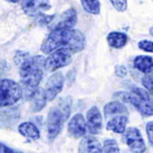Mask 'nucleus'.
Returning <instances> with one entry per match:
<instances>
[{
    "label": "nucleus",
    "instance_id": "1",
    "mask_svg": "<svg viewBox=\"0 0 153 153\" xmlns=\"http://www.w3.org/2000/svg\"><path fill=\"white\" fill-rule=\"evenodd\" d=\"M14 62L19 69L20 80L27 93V98L38 87L45 69V59L42 55L31 56L26 51H17Z\"/></svg>",
    "mask_w": 153,
    "mask_h": 153
},
{
    "label": "nucleus",
    "instance_id": "2",
    "mask_svg": "<svg viewBox=\"0 0 153 153\" xmlns=\"http://www.w3.org/2000/svg\"><path fill=\"white\" fill-rule=\"evenodd\" d=\"M86 45L85 36L81 31L75 29L54 30L44 38L41 45V50L45 54H50L57 49H63L71 54L81 51Z\"/></svg>",
    "mask_w": 153,
    "mask_h": 153
},
{
    "label": "nucleus",
    "instance_id": "3",
    "mask_svg": "<svg viewBox=\"0 0 153 153\" xmlns=\"http://www.w3.org/2000/svg\"><path fill=\"white\" fill-rule=\"evenodd\" d=\"M104 116L106 121V129L114 133L122 134L128 123V110L121 102H110L104 105Z\"/></svg>",
    "mask_w": 153,
    "mask_h": 153
},
{
    "label": "nucleus",
    "instance_id": "4",
    "mask_svg": "<svg viewBox=\"0 0 153 153\" xmlns=\"http://www.w3.org/2000/svg\"><path fill=\"white\" fill-rule=\"evenodd\" d=\"M124 98L142 115L152 116L153 115V96L143 88L134 87L130 92L124 93Z\"/></svg>",
    "mask_w": 153,
    "mask_h": 153
},
{
    "label": "nucleus",
    "instance_id": "5",
    "mask_svg": "<svg viewBox=\"0 0 153 153\" xmlns=\"http://www.w3.org/2000/svg\"><path fill=\"white\" fill-rule=\"evenodd\" d=\"M23 90L18 82L11 79H2L0 82V106H11L20 100Z\"/></svg>",
    "mask_w": 153,
    "mask_h": 153
},
{
    "label": "nucleus",
    "instance_id": "6",
    "mask_svg": "<svg viewBox=\"0 0 153 153\" xmlns=\"http://www.w3.org/2000/svg\"><path fill=\"white\" fill-rule=\"evenodd\" d=\"M69 116L66 114V111L60 106H53L47 116V136L49 141H53L61 131L63 122L68 118Z\"/></svg>",
    "mask_w": 153,
    "mask_h": 153
},
{
    "label": "nucleus",
    "instance_id": "7",
    "mask_svg": "<svg viewBox=\"0 0 153 153\" xmlns=\"http://www.w3.org/2000/svg\"><path fill=\"white\" fill-rule=\"evenodd\" d=\"M72 61V54L63 49H57L48 55L45 59V69L48 72H55L67 65H69Z\"/></svg>",
    "mask_w": 153,
    "mask_h": 153
},
{
    "label": "nucleus",
    "instance_id": "8",
    "mask_svg": "<svg viewBox=\"0 0 153 153\" xmlns=\"http://www.w3.org/2000/svg\"><path fill=\"white\" fill-rule=\"evenodd\" d=\"M75 23H76V11L74 8H69L62 12L60 16L54 17V19L48 25V29L49 31L73 29Z\"/></svg>",
    "mask_w": 153,
    "mask_h": 153
},
{
    "label": "nucleus",
    "instance_id": "9",
    "mask_svg": "<svg viewBox=\"0 0 153 153\" xmlns=\"http://www.w3.org/2000/svg\"><path fill=\"white\" fill-rule=\"evenodd\" d=\"M123 142L127 143L131 153H143L146 151V145L141 136V133L137 128H128L122 135Z\"/></svg>",
    "mask_w": 153,
    "mask_h": 153
},
{
    "label": "nucleus",
    "instance_id": "10",
    "mask_svg": "<svg viewBox=\"0 0 153 153\" xmlns=\"http://www.w3.org/2000/svg\"><path fill=\"white\" fill-rule=\"evenodd\" d=\"M63 82H65V78H63V74L60 72L54 73L53 75L49 76V79L47 80V84H45V88H44L49 102L55 99V97L61 92V90L63 87Z\"/></svg>",
    "mask_w": 153,
    "mask_h": 153
},
{
    "label": "nucleus",
    "instance_id": "11",
    "mask_svg": "<svg viewBox=\"0 0 153 153\" xmlns=\"http://www.w3.org/2000/svg\"><path fill=\"white\" fill-rule=\"evenodd\" d=\"M67 128H68V134L73 139H79V137H84L86 135L87 124L85 122L84 116L81 114H76L69 120Z\"/></svg>",
    "mask_w": 153,
    "mask_h": 153
},
{
    "label": "nucleus",
    "instance_id": "12",
    "mask_svg": "<svg viewBox=\"0 0 153 153\" xmlns=\"http://www.w3.org/2000/svg\"><path fill=\"white\" fill-rule=\"evenodd\" d=\"M50 7L49 0H23L22 8L27 16H39Z\"/></svg>",
    "mask_w": 153,
    "mask_h": 153
},
{
    "label": "nucleus",
    "instance_id": "13",
    "mask_svg": "<svg viewBox=\"0 0 153 153\" xmlns=\"http://www.w3.org/2000/svg\"><path fill=\"white\" fill-rule=\"evenodd\" d=\"M87 130L91 134H99L102 130V115L97 106H92L86 115Z\"/></svg>",
    "mask_w": 153,
    "mask_h": 153
},
{
    "label": "nucleus",
    "instance_id": "14",
    "mask_svg": "<svg viewBox=\"0 0 153 153\" xmlns=\"http://www.w3.org/2000/svg\"><path fill=\"white\" fill-rule=\"evenodd\" d=\"M100 142L92 135H85L79 143V153H103Z\"/></svg>",
    "mask_w": 153,
    "mask_h": 153
},
{
    "label": "nucleus",
    "instance_id": "15",
    "mask_svg": "<svg viewBox=\"0 0 153 153\" xmlns=\"http://www.w3.org/2000/svg\"><path fill=\"white\" fill-rule=\"evenodd\" d=\"M29 98H30V100H31V110H32L33 112L41 111V110L44 108V105H45V103H47V100H48L45 90H43V88H41V87H37V88L32 92V94H31Z\"/></svg>",
    "mask_w": 153,
    "mask_h": 153
},
{
    "label": "nucleus",
    "instance_id": "16",
    "mask_svg": "<svg viewBox=\"0 0 153 153\" xmlns=\"http://www.w3.org/2000/svg\"><path fill=\"white\" fill-rule=\"evenodd\" d=\"M134 67L141 73L153 72V59L146 55H139L134 59Z\"/></svg>",
    "mask_w": 153,
    "mask_h": 153
},
{
    "label": "nucleus",
    "instance_id": "17",
    "mask_svg": "<svg viewBox=\"0 0 153 153\" xmlns=\"http://www.w3.org/2000/svg\"><path fill=\"white\" fill-rule=\"evenodd\" d=\"M106 41H108V44L112 48H116V49H120L122 47L126 45L127 41H128V37L126 33L123 32H118V31H112L110 32L108 36H106Z\"/></svg>",
    "mask_w": 153,
    "mask_h": 153
},
{
    "label": "nucleus",
    "instance_id": "18",
    "mask_svg": "<svg viewBox=\"0 0 153 153\" xmlns=\"http://www.w3.org/2000/svg\"><path fill=\"white\" fill-rule=\"evenodd\" d=\"M18 130H19V133L22 135H24V136H26L29 139L36 140V139L39 137V130L32 122H24V123L19 124Z\"/></svg>",
    "mask_w": 153,
    "mask_h": 153
},
{
    "label": "nucleus",
    "instance_id": "19",
    "mask_svg": "<svg viewBox=\"0 0 153 153\" xmlns=\"http://www.w3.org/2000/svg\"><path fill=\"white\" fill-rule=\"evenodd\" d=\"M84 10L90 14H99L100 12V2L99 0H80Z\"/></svg>",
    "mask_w": 153,
    "mask_h": 153
},
{
    "label": "nucleus",
    "instance_id": "20",
    "mask_svg": "<svg viewBox=\"0 0 153 153\" xmlns=\"http://www.w3.org/2000/svg\"><path fill=\"white\" fill-rule=\"evenodd\" d=\"M103 151L104 153H120V148H118V145L115 140L112 139H106L104 141V145H103Z\"/></svg>",
    "mask_w": 153,
    "mask_h": 153
},
{
    "label": "nucleus",
    "instance_id": "21",
    "mask_svg": "<svg viewBox=\"0 0 153 153\" xmlns=\"http://www.w3.org/2000/svg\"><path fill=\"white\" fill-rule=\"evenodd\" d=\"M142 85L153 96V73H147L142 78Z\"/></svg>",
    "mask_w": 153,
    "mask_h": 153
},
{
    "label": "nucleus",
    "instance_id": "22",
    "mask_svg": "<svg viewBox=\"0 0 153 153\" xmlns=\"http://www.w3.org/2000/svg\"><path fill=\"white\" fill-rule=\"evenodd\" d=\"M139 48L143 51L147 53H153V41H148V39H143L139 42Z\"/></svg>",
    "mask_w": 153,
    "mask_h": 153
},
{
    "label": "nucleus",
    "instance_id": "23",
    "mask_svg": "<svg viewBox=\"0 0 153 153\" xmlns=\"http://www.w3.org/2000/svg\"><path fill=\"white\" fill-rule=\"evenodd\" d=\"M109 1L118 12H123L127 10V0H109Z\"/></svg>",
    "mask_w": 153,
    "mask_h": 153
},
{
    "label": "nucleus",
    "instance_id": "24",
    "mask_svg": "<svg viewBox=\"0 0 153 153\" xmlns=\"http://www.w3.org/2000/svg\"><path fill=\"white\" fill-rule=\"evenodd\" d=\"M146 131H147V136H148L149 143L153 146V121L147 123V126H146Z\"/></svg>",
    "mask_w": 153,
    "mask_h": 153
},
{
    "label": "nucleus",
    "instance_id": "25",
    "mask_svg": "<svg viewBox=\"0 0 153 153\" xmlns=\"http://www.w3.org/2000/svg\"><path fill=\"white\" fill-rule=\"evenodd\" d=\"M115 71H116L117 76H126L127 75V68L124 66H117Z\"/></svg>",
    "mask_w": 153,
    "mask_h": 153
},
{
    "label": "nucleus",
    "instance_id": "26",
    "mask_svg": "<svg viewBox=\"0 0 153 153\" xmlns=\"http://www.w3.org/2000/svg\"><path fill=\"white\" fill-rule=\"evenodd\" d=\"M0 152L1 153H22V152H18V151H14V149H12V148H8V147H6L4 143H1V146H0Z\"/></svg>",
    "mask_w": 153,
    "mask_h": 153
},
{
    "label": "nucleus",
    "instance_id": "27",
    "mask_svg": "<svg viewBox=\"0 0 153 153\" xmlns=\"http://www.w3.org/2000/svg\"><path fill=\"white\" fill-rule=\"evenodd\" d=\"M6 1H8V2H13V4H16V2H22L23 0H6Z\"/></svg>",
    "mask_w": 153,
    "mask_h": 153
},
{
    "label": "nucleus",
    "instance_id": "28",
    "mask_svg": "<svg viewBox=\"0 0 153 153\" xmlns=\"http://www.w3.org/2000/svg\"><path fill=\"white\" fill-rule=\"evenodd\" d=\"M149 33H151V35H152V36H153V26H152V27H151V29H149Z\"/></svg>",
    "mask_w": 153,
    "mask_h": 153
}]
</instances>
